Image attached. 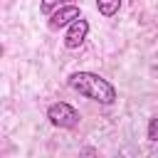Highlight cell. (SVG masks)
Instances as JSON below:
<instances>
[{
    "mask_svg": "<svg viewBox=\"0 0 158 158\" xmlns=\"http://www.w3.org/2000/svg\"><path fill=\"white\" fill-rule=\"evenodd\" d=\"M69 86L77 94H81L84 99L99 101L104 106H111L118 99L116 86L109 79H104L101 74H96V72H74V74H69Z\"/></svg>",
    "mask_w": 158,
    "mask_h": 158,
    "instance_id": "1",
    "label": "cell"
},
{
    "mask_svg": "<svg viewBox=\"0 0 158 158\" xmlns=\"http://www.w3.org/2000/svg\"><path fill=\"white\" fill-rule=\"evenodd\" d=\"M47 118H49V123H52L54 128H74V126H79V121H81L79 111H77L72 104H67V101L52 104V106L47 109Z\"/></svg>",
    "mask_w": 158,
    "mask_h": 158,
    "instance_id": "2",
    "label": "cell"
},
{
    "mask_svg": "<svg viewBox=\"0 0 158 158\" xmlns=\"http://www.w3.org/2000/svg\"><path fill=\"white\" fill-rule=\"evenodd\" d=\"M77 17H81V12H79V5L77 2H69V5H62V7H57L52 15H49V30H62V27H69Z\"/></svg>",
    "mask_w": 158,
    "mask_h": 158,
    "instance_id": "3",
    "label": "cell"
},
{
    "mask_svg": "<svg viewBox=\"0 0 158 158\" xmlns=\"http://www.w3.org/2000/svg\"><path fill=\"white\" fill-rule=\"evenodd\" d=\"M86 35H89V22H86L84 17H77V20L67 27V35H64V47H67V49H79V47L84 44Z\"/></svg>",
    "mask_w": 158,
    "mask_h": 158,
    "instance_id": "4",
    "label": "cell"
},
{
    "mask_svg": "<svg viewBox=\"0 0 158 158\" xmlns=\"http://www.w3.org/2000/svg\"><path fill=\"white\" fill-rule=\"evenodd\" d=\"M121 7V0H96V10L104 15V17H114Z\"/></svg>",
    "mask_w": 158,
    "mask_h": 158,
    "instance_id": "5",
    "label": "cell"
},
{
    "mask_svg": "<svg viewBox=\"0 0 158 158\" xmlns=\"http://www.w3.org/2000/svg\"><path fill=\"white\" fill-rule=\"evenodd\" d=\"M69 2H77V0H42V2H40V10H42L44 15H52L57 7H62V5H69Z\"/></svg>",
    "mask_w": 158,
    "mask_h": 158,
    "instance_id": "6",
    "label": "cell"
},
{
    "mask_svg": "<svg viewBox=\"0 0 158 158\" xmlns=\"http://www.w3.org/2000/svg\"><path fill=\"white\" fill-rule=\"evenodd\" d=\"M146 136H148V141H158V116H153V118L148 121Z\"/></svg>",
    "mask_w": 158,
    "mask_h": 158,
    "instance_id": "7",
    "label": "cell"
},
{
    "mask_svg": "<svg viewBox=\"0 0 158 158\" xmlns=\"http://www.w3.org/2000/svg\"><path fill=\"white\" fill-rule=\"evenodd\" d=\"M156 69H158V54H156Z\"/></svg>",
    "mask_w": 158,
    "mask_h": 158,
    "instance_id": "8",
    "label": "cell"
}]
</instances>
